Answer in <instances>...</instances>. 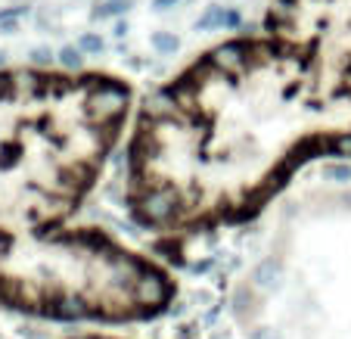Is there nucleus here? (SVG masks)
Wrapping results in <instances>:
<instances>
[{
  "mask_svg": "<svg viewBox=\"0 0 351 339\" xmlns=\"http://www.w3.org/2000/svg\"><path fill=\"white\" fill-rule=\"evenodd\" d=\"M345 153L351 75L277 38H239L146 100L125 200L149 231H212L258 215L295 165Z\"/></svg>",
  "mask_w": 351,
  "mask_h": 339,
  "instance_id": "1",
  "label": "nucleus"
},
{
  "mask_svg": "<svg viewBox=\"0 0 351 339\" xmlns=\"http://www.w3.org/2000/svg\"><path fill=\"white\" fill-rule=\"evenodd\" d=\"M131 87L112 75L0 72V305L47 320L134 324L174 302L165 268L72 227L119 147Z\"/></svg>",
  "mask_w": 351,
  "mask_h": 339,
  "instance_id": "2",
  "label": "nucleus"
},
{
  "mask_svg": "<svg viewBox=\"0 0 351 339\" xmlns=\"http://www.w3.org/2000/svg\"><path fill=\"white\" fill-rule=\"evenodd\" d=\"M267 34L351 75V0H274Z\"/></svg>",
  "mask_w": 351,
  "mask_h": 339,
  "instance_id": "3",
  "label": "nucleus"
},
{
  "mask_svg": "<svg viewBox=\"0 0 351 339\" xmlns=\"http://www.w3.org/2000/svg\"><path fill=\"white\" fill-rule=\"evenodd\" d=\"M252 283L258 286L261 293H271V290H277V286H280V261L265 259V261H261V265L252 271Z\"/></svg>",
  "mask_w": 351,
  "mask_h": 339,
  "instance_id": "4",
  "label": "nucleus"
},
{
  "mask_svg": "<svg viewBox=\"0 0 351 339\" xmlns=\"http://www.w3.org/2000/svg\"><path fill=\"white\" fill-rule=\"evenodd\" d=\"M215 25H227V28L239 25V13H233V10H224V7H208L206 16L199 19V28L206 32V28H215Z\"/></svg>",
  "mask_w": 351,
  "mask_h": 339,
  "instance_id": "5",
  "label": "nucleus"
},
{
  "mask_svg": "<svg viewBox=\"0 0 351 339\" xmlns=\"http://www.w3.org/2000/svg\"><path fill=\"white\" fill-rule=\"evenodd\" d=\"M153 47L159 50V54H174V50H178V38H174V34L159 32V34H153Z\"/></svg>",
  "mask_w": 351,
  "mask_h": 339,
  "instance_id": "6",
  "label": "nucleus"
},
{
  "mask_svg": "<svg viewBox=\"0 0 351 339\" xmlns=\"http://www.w3.org/2000/svg\"><path fill=\"white\" fill-rule=\"evenodd\" d=\"M60 56H62V66H69V69H78L81 66V50H78V47H66Z\"/></svg>",
  "mask_w": 351,
  "mask_h": 339,
  "instance_id": "7",
  "label": "nucleus"
},
{
  "mask_svg": "<svg viewBox=\"0 0 351 339\" xmlns=\"http://www.w3.org/2000/svg\"><path fill=\"white\" fill-rule=\"evenodd\" d=\"M324 174L326 178H336V180H351V168L348 165H326Z\"/></svg>",
  "mask_w": 351,
  "mask_h": 339,
  "instance_id": "8",
  "label": "nucleus"
},
{
  "mask_svg": "<svg viewBox=\"0 0 351 339\" xmlns=\"http://www.w3.org/2000/svg\"><path fill=\"white\" fill-rule=\"evenodd\" d=\"M81 50H103V40H99L97 34H84V38H81Z\"/></svg>",
  "mask_w": 351,
  "mask_h": 339,
  "instance_id": "9",
  "label": "nucleus"
},
{
  "mask_svg": "<svg viewBox=\"0 0 351 339\" xmlns=\"http://www.w3.org/2000/svg\"><path fill=\"white\" fill-rule=\"evenodd\" d=\"M249 339H280L274 330H267V327H258V330L249 333Z\"/></svg>",
  "mask_w": 351,
  "mask_h": 339,
  "instance_id": "10",
  "label": "nucleus"
},
{
  "mask_svg": "<svg viewBox=\"0 0 351 339\" xmlns=\"http://www.w3.org/2000/svg\"><path fill=\"white\" fill-rule=\"evenodd\" d=\"M180 0H156V10H171V7H178Z\"/></svg>",
  "mask_w": 351,
  "mask_h": 339,
  "instance_id": "11",
  "label": "nucleus"
},
{
  "mask_svg": "<svg viewBox=\"0 0 351 339\" xmlns=\"http://www.w3.org/2000/svg\"><path fill=\"white\" fill-rule=\"evenodd\" d=\"M75 339H115V336H75Z\"/></svg>",
  "mask_w": 351,
  "mask_h": 339,
  "instance_id": "12",
  "label": "nucleus"
}]
</instances>
